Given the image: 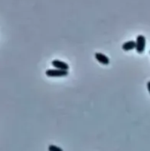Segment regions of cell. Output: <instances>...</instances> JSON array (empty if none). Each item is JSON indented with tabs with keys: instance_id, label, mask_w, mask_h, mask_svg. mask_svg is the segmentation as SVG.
I'll use <instances>...</instances> for the list:
<instances>
[{
	"instance_id": "3957f363",
	"label": "cell",
	"mask_w": 150,
	"mask_h": 151,
	"mask_svg": "<svg viewBox=\"0 0 150 151\" xmlns=\"http://www.w3.org/2000/svg\"><path fill=\"white\" fill-rule=\"evenodd\" d=\"M51 65L55 69H59V70H64V71H68L69 70L68 64H66L65 62L61 61V60H57V59L52 60Z\"/></svg>"
},
{
	"instance_id": "ba28073f",
	"label": "cell",
	"mask_w": 150,
	"mask_h": 151,
	"mask_svg": "<svg viewBox=\"0 0 150 151\" xmlns=\"http://www.w3.org/2000/svg\"><path fill=\"white\" fill-rule=\"evenodd\" d=\"M149 53H150V51H149Z\"/></svg>"
},
{
	"instance_id": "52a82bcc",
	"label": "cell",
	"mask_w": 150,
	"mask_h": 151,
	"mask_svg": "<svg viewBox=\"0 0 150 151\" xmlns=\"http://www.w3.org/2000/svg\"><path fill=\"white\" fill-rule=\"evenodd\" d=\"M147 88H148V90H149V92L150 94V81H148V83H147Z\"/></svg>"
},
{
	"instance_id": "5b68a950",
	"label": "cell",
	"mask_w": 150,
	"mask_h": 151,
	"mask_svg": "<svg viewBox=\"0 0 150 151\" xmlns=\"http://www.w3.org/2000/svg\"><path fill=\"white\" fill-rule=\"evenodd\" d=\"M135 48H136V42L135 41H128V42H126L125 43H123V45H122V49L125 51L133 50Z\"/></svg>"
},
{
	"instance_id": "277c9868",
	"label": "cell",
	"mask_w": 150,
	"mask_h": 151,
	"mask_svg": "<svg viewBox=\"0 0 150 151\" xmlns=\"http://www.w3.org/2000/svg\"><path fill=\"white\" fill-rule=\"evenodd\" d=\"M95 59H96L100 64H102V65H108L110 64V58H109L106 55H104V54H103V53L96 52V53L95 54Z\"/></svg>"
},
{
	"instance_id": "6da1fadb",
	"label": "cell",
	"mask_w": 150,
	"mask_h": 151,
	"mask_svg": "<svg viewBox=\"0 0 150 151\" xmlns=\"http://www.w3.org/2000/svg\"><path fill=\"white\" fill-rule=\"evenodd\" d=\"M136 51L139 54H141L144 52L146 48V37L142 35H139L136 38Z\"/></svg>"
},
{
	"instance_id": "8992f818",
	"label": "cell",
	"mask_w": 150,
	"mask_h": 151,
	"mask_svg": "<svg viewBox=\"0 0 150 151\" xmlns=\"http://www.w3.org/2000/svg\"><path fill=\"white\" fill-rule=\"evenodd\" d=\"M48 150L49 151H64L61 148L56 146V145H50L48 147Z\"/></svg>"
},
{
	"instance_id": "7a4b0ae2",
	"label": "cell",
	"mask_w": 150,
	"mask_h": 151,
	"mask_svg": "<svg viewBox=\"0 0 150 151\" xmlns=\"http://www.w3.org/2000/svg\"><path fill=\"white\" fill-rule=\"evenodd\" d=\"M48 77H65L68 75V71L59 70V69H48L45 72Z\"/></svg>"
}]
</instances>
